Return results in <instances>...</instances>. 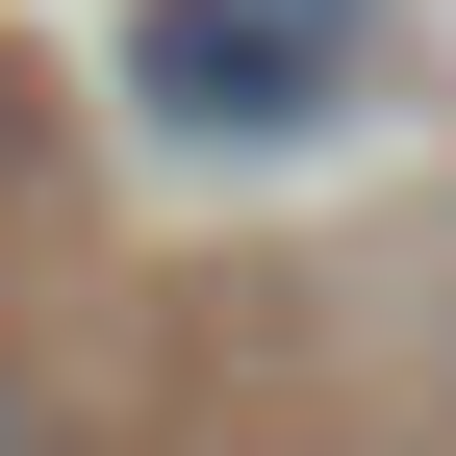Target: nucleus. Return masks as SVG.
<instances>
[{
    "instance_id": "obj_2",
    "label": "nucleus",
    "mask_w": 456,
    "mask_h": 456,
    "mask_svg": "<svg viewBox=\"0 0 456 456\" xmlns=\"http://www.w3.org/2000/svg\"><path fill=\"white\" fill-rule=\"evenodd\" d=\"M0 456H51V406H26V380H0Z\"/></svg>"
},
{
    "instance_id": "obj_1",
    "label": "nucleus",
    "mask_w": 456,
    "mask_h": 456,
    "mask_svg": "<svg viewBox=\"0 0 456 456\" xmlns=\"http://www.w3.org/2000/svg\"><path fill=\"white\" fill-rule=\"evenodd\" d=\"M380 0H127V102L178 152H305L330 102H355Z\"/></svg>"
}]
</instances>
